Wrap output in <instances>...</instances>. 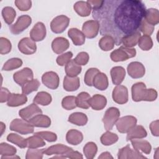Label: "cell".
<instances>
[{
  "label": "cell",
  "mask_w": 159,
  "mask_h": 159,
  "mask_svg": "<svg viewBox=\"0 0 159 159\" xmlns=\"http://www.w3.org/2000/svg\"><path fill=\"white\" fill-rule=\"evenodd\" d=\"M109 85L108 78L106 75L102 72H99L96 75L93 81V86L101 91L105 90Z\"/></svg>",
  "instance_id": "cell-23"
},
{
  "label": "cell",
  "mask_w": 159,
  "mask_h": 159,
  "mask_svg": "<svg viewBox=\"0 0 159 159\" xmlns=\"http://www.w3.org/2000/svg\"><path fill=\"white\" fill-rule=\"evenodd\" d=\"M52 100V96L49 93L45 91H40L36 94L33 101L34 103L42 106H47L50 104Z\"/></svg>",
  "instance_id": "cell-34"
},
{
  "label": "cell",
  "mask_w": 159,
  "mask_h": 159,
  "mask_svg": "<svg viewBox=\"0 0 159 159\" xmlns=\"http://www.w3.org/2000/svg\"><path fill=\"white\" fill-rule=\"evenodd\" d=\"M89 59V57L88 53L85 52H81L78 53L74 60L79 65H85L88 63Z\"/></svg>",
  "instance_id": "cell-53"
},
{
  "label": "cell",
  "mask_w": 159,
  "mask_h": 159,
  "mask_svg": "<svg viewBox=\"0 0 159 159\" xmlns=\"http://www.w3.org/2000/svg\"><path fill=\"white\" fill-rule=\"evenodd\" d=\"M68 122L78 126H83L88 122L87 116L80 112L72 113L68 117Z\"/></svg>",
  "instance_id": "cell-31"
},
{
  "label": "cell",
  "mask_w": 159,
  "mask_h": 159,
  "mask_svg": "<svg viewBox=\"0 0 159 159\" xmlns=\"http://www.w3.org/2000/svg\"><path fill=\"white\" fill-rule=\"evenodd\" d=\"M89 106L96 111L102 110L107 104V99L106 97L101 94H94L89 101Z\"/></svg>",
  "instance_id": "cell-24"
},
{
  "label": "cell",
  "mask_w": 159,
  "mask_h": 159,
  "mask_svg": "<svg viewBox=\"0 0 159 159\" xmlns=\"http://www.w3.org/2000/svg\"><path fill=\"white\" fill-rule=\"evenodd\" d=\"M147 135V132L142 125H135L128 132L127 135V141L133 139H142Z\"/></svg>",
  "instance_id": "cell-27"
},
{
  "label": "cell",
  "mask_w": 159,
  "mask_h": 159,
  "mask_svg": "<svg viewBox=\"0 0 159 159\" xmlns=\"http://www.w3.org/2000/svg\"><path fill=\"white\" fill-rule=\"evenodd\" d=\"M132 149L129 145L120 148L118 151L117 158L119 159H129Z\"/></svg>",
  "instance_id": "cell-55"
},
{
  "label": "cell",
  "mask_w": 159,
  "mask_h": 159,
  "mask_svg": "<svg viewBox=\"0 0 159 159\" xmlns=\"http://www.w3.org/2000/svg\"><path fill=\"white\" fill-rule=\"evenodd\" d=\"M68 35L73 43L76 46L82 45L85 42V36L84 34L76 28H71L69 29Z\"/></svg>",
  "instance_id": "cell-25"
},
{
  "label": "cell",
  "mask_w": 159,
  "mask_h": 159,
  "mask_svg": "<svg viewBox=\"0 0 159 159\" xmlns=\"http://www.w3.org/2000/svg\"><path fill=\"white\" fill-rule=\"evenodd\" d=\"M83 139V134L78 130L71 129L68 131L66 135V140L67 142L71 145H78L82 142Z\"/></svg>",
  "instance_id": "cell-30"
},
{
  "label": "cell",
  "mask_w": 159,
  "mask_h": 159,
  "mask_svg": "<svg viewBox=\"0 0 159 159\" xmlns=\"http://www.w3.org/2000/svg\"><path fill=\"white\" fill-rule=\"evenodd\" d=\"M110 73L112 78V81L116 85L120 84L125 76V69L123 67L119 66L112 68Z\"/></svg>",
  "instance_id": "cell-20"
},
{
  "label": "cell",
  "mask_w": 159,
  "mask_h": 159,
  "mask_svg": "<svg viewBox=\"0 0 159 159\" xmlns=\"http://www.w3.org/2000/svg\"><path fill=\"white\" fill-rule=\"evenodd\" d=\"M18 48L21 53L25 55H31L36 52L37 45L30 38L24 37L19 41Z\"/></svg>",
  "instance_id": "cell-14"
},
{
  "label": "cell",
  "mask_w": 159,
  "mask_h": 159,
  "mask_svg": "<svg viewBox=\"0 0 159 159\" xmlns=\"http://www.w3.org/2000/svg\"><path fill=\"white\" fill-rule=\"evenodd\" d=\"M136 55V50L133 48H127L121 46L119 48L114 50L111 53L110 57L113 61L118 62L127 60Z\"/></svg>",
  "instance_id": "cell-3"
},
{
  "label": "cell",
  "mask_w": 159,
  "mask_h": 159,
  "mask_svg": "<svg viewBox=\"0 0 159 159\" xmlns=\"http://www.w3.org/2000/svg\"><path fill=\"white\" fill-rule=\"evenodd\" d=\"M10 130L17 132L22 135H27L34 132V126L27 120L15 119L12 120L9 126Z\"/></svg>",
  "instance_id": "cell-4"
},
{
  "label": "cell",
  "mask_w": 159,
  "mask_h": 159,
  "mask_svg": "<svg viewBox=\"0 0 159 159\" xmlns=\"http://www.w3.org/2000/svg\"><path fill=\"white\" fill-rule=\"evenodd\" d=\"M43 149L29 148L27 151L25 158L26 159H41L43 158Z\"/></svg>",
  "instance_id": "cell-48"
},
{
  "label": "cell",
  "mask_w": 159,
  "mask_h": 159,
  "mask_svg": "<svg viewBox=\"0 0 159 159\" xmlns=\"http://www.w3.org/2000/svg\"><path fill=\"white\" fill-rule=\"evenodd\" d=\"M115 44L114 39L109 35H104L99 42V46L101 50L104 51H109L112 50Z\"/></svg>",
  "instance_id": "cell-35"
},
{
  "label": "cell",
  "mask_w": 159,
  "mask_h": 159,
  "mask_svg": "<svg viewBox=\"0 0 159 159\" xmlns=\"http://www.w3.org/2000/svg\"><path fill=\"white\" fill-rule=\"evenodd\" d=\"M70 47L68 40L62 37L55 38L52 42V48L53 52L60 54L66 50Z\"/></svg>",
  "instance_id": "cell-18"
},
{
  "label": "cell",
  "mask_w": 159,
  "mask_h": 159,
  "mask_svg": "<svg viewBox=\"0 0 159 159\" xmlns=\"http://www.w3.org/2000/svg\"><path fill=\"white\" fill-rule=\"evenodd\" d=\"M40 85V82L37 79H33L32 80L26 83L22 86V94H29L33 91H36Z\"/></svg>",
  "instance_id": "cell-40"
},
{
  "label": "cell",
  "mask_w": 159,
  "mask_h": 159,
  "mask_svg": "<svg viewBox=\"0 0 159 159\" xmlns=\"http://www.w3.org/2000/svg\"><path fill=\"white\" fill-rule=\"evenodd\" d=\"M98 152V147L96 144L93 142H88L83 148V153L86 158H93Z\"/></svg>",
  "instance_id": "cell-43"
},
{
  "label": "cell",
  "mask_w": 159,
  "mask_h": 159,
  "mask_svg": "<svg viewBox=\"0 0 159 159\" xmlns=\"http://www.w3.org/2000/svg\"><path fill=\"white\" fill-rule=\"evenodd\" d=\"M159 120H156L152 122L150 124V129L153 136L158 137L159 136V129H158Z\"/></svg>",
  "instance_id": "cell-56"
},
{
  "label": "cell",
  "mask_w": 159,
  "mask_h": 159,
  "mask_svg": "<svg viewBox=\"0 0 159 159\" xmlns=\"http://www.w3.org/2000/svg\"><path fill=\"white\" fill-rule=\"evenodd\" d=\"M112 99L114 102L119 104H123L128 101V90L123 85H117L112 91Z\"/></svg>",
  "instance_id": "cell-13"
},
{
  "label": "cell",
  "mask_w": 159,
  "mask_h": 159,
  "mask_svg": "<svg viewBox=\"0 0 159 159\" xmlns=\"http://www.w3.org/2000/svg\"><path fill=\"white\" fill-rule=\"evenodd\" d=\"M27 101V98L24 94L11 93L7 104L10 107H17L24 104Z\"/></svg>",
  "instance_id": "cell-26"
},
{
  "label": "cell",
  "mask_w": 159,
  "mask_h": 159,
  "mask_svg": "<svg viewBox=\"0 0 159 159\" xmlns=\"http://www.w3.org/2000/svg\"><path fill=\"white\" fill-rule=\"evenodd\" d=\"M27 139V147L29 148H37L45 146V142L43 139L39 135L34 134Z\"/></svg>",
  "instance_id": "cell-36"
},
{
  "label": "cell",
  "mask_w": 159,
  "mask_h": 159,
  "mask_svg": "<svg viewBox=\"0 0 159 159\" xmlns=\"http://www.w3.org/2000/svg\"><path fill=\"white\" fill-rule=\"evenodd\" d=\"M131 143L137 151H141L145 154H149L152 150V146L150 143L145 140L139 139H133L130 140Z\"/></svg>",
  "instance_id": "cell-19"
},
{
  "label": "cell",
  "mask_w": 159,
  "mask_h": 159,
  "mask_svg": "<svg viewBox=\"0 0 159 159\" xmlns=\"http://www.w3.org/2000/svg\"><path fill=\"white\" fill-rule=\"evenodd\" d=\"M129 75L132 78H140L144 76L145 68L142 63L139 61H132L127 68Z\"/></svg>",
  "instance_id": "cell-16"
},
{
  "label": "cell",
  "mask_w": 159,
  "mask_h": 159,
  "mask_svg": "<svg viewBox=\"0 0 159 159\" xmlns=\"http://www.w3.org/2000/svg\"><path fill=\"white\" fill-rule=\"evenodd\" d=\"M33 78V71L28 67L24 68L21 70L14 73L13 75L14 81L20 86H23L26 83L32 80Z\"/></svg>",
  "instance_id": "cell-11"
},
{
  "label": "cell",
  "mask_w": 159,
  "mask_h": 159,
  "mask_svg": "<svg viewBox=\"0 0 159 159\" xmlns=\"http://www.w3.org/2000/svg\"><path fill=\"white\" fill-rule=\"evenodd\" d=\"M63 88L66 91H74L77 90L80 86V78L78 76L70 77L66 76L63 80Z\"/></svg>",
  "instance_id": "cell-29"
},
{
  "label": "cell",
  "mask_w": 159,
  "mask_h": 159,
  "mask_svg": "<svg viewBox=\"0 0 159 159\" xmlns=\"http://www.w3.org/2000/svg\"><path fill=\"white\" fill-rule=\"evenodd\" d=\"M29 122L34 126L37 127H45L47 128L51 125V119L50 118L45 115L42 114H38L31 119Z\"/></svg>",
  "instance_id": "cell-21"
},
{
  "label": "cell",
  "mask_w": 159,
  "mask_h": 159,
  "mask_svg": "<svg viewBox=\"0 0 159 159\" xmlns=\"http://www.w3.org/2000/svg\"><path fill=\"white\" fill-rule=\"evenodd\" d=\"M119 116L120 111L117 107H111L108 108L102 118L105 129L108 131L111 130L119 119Z\"/></svg>",
  "instance_id": "cell-5"
},
{
  "label": "cell",
  "mask_w": 159,
  "mask_h": 159,
  "mask_svg": "<svg viewBox=\"0 0 159 159\" xmlns=\"http://www.w3.org/2000/svg\"><path fill=\"white\" fill-rule=\"evenodd\" d=\"M7 140L10 142L21 148L27 147V139H24L18 134L11 133L7 136Z\"/></svg>",
  "instance_id": "cell-39"
},
{
  "label": "cell",
  "mask_w": 159,
  "mask_h": 159,
  "mask_svg": "<svg viewBox=\"0 0 159 159\" xmlns=\"http://www.w3.org/2000/svg\"><path fill=\"white\" fill-rule=\"evenodd\" d=\"M145 11L141 1L104 0L92 16L99 24L100 34L111 35L119 45L124 37L139 30Z\"/></svg>",
  "instance_id": "cell-1"
},
{
  "label": "cell",
  "mask_w": 159,
  "mask_h": 159,
  "mask_svg": "<svg viewBox=\"0 0 159 159\" xmlns=\"http://www.w3.org/2000/svg\"><path fill=\"white\" fill-rule=\"evenodd\" d=\"M20 157L14 155H11V156H8V157H1V159H14V158H19Z\"/></svg>",
  "instance_id": "cell-60"
},
{
  "label": "cell",
  "mask_w": 159,
  "mask_h": 159,
  "mask_svg": "<svg viewBox=\"0 0 159 159\" xmlns=\"http://www.w3.org/2000/svg\"><path fill=\"white\" fill-rule=\"evenodd\" d=\"M14 2L16 7L22 11H27L32 6V1L30 0H16Z\"/></svg>",
  "instance_id": "cell-54"
},
{
  "label": "cell",
  "mask_w": 159,
  "mask_h": 159,
  "mask_svg": "<svg viewBox=\"0 0 159 159\" xmlns=\"http://www.w3.org/2000/svg\"><path fill=\"white\" fill-rule=\"evenodd\" d=\"M22 61L19 58H12L9 59L4 64L2 70L4 71H10L17 69L22 65Z\"/></svg>",
  "instance_id": "cell-42"
},
{
  "label": "cell",
  "mask_w": 159,
  "mask_h": 159,
  "mask_svg": "<svg viewBox=\"0 0 159 159\" xmlns=\"http://www.w3.org/2000/svg\"><path fill=\"white\" fill-rule=\"evenodd\" d=\"M72 148L63 145V144H56L48 147L46 149H43L44 154L47 155H56L53 158H67V154L71 150Z\"/></svg>",
  "instance_id": "cell-6"
},
{
  "label": "cell",
  "mask_w": 159,
  "mask_h": 159,
  "mask_svg": "<svg viewBox=\"0 0 159 159\" xmlns=\"http://www.w3.org/2000/svg\"><path fill=\"white\" fill-rule=\"evenodd\" d=\"M99 71H100L96 68H91L88 69L84 75V81L85 84L88 86H92L94 78Z\"/></svg>",
  "instance_id": "cell-47"
},
{
  "label": "cell",
  "mask_w": 159,
  "mask_h": 159,
  "mask_svg": "<svg viewBox=\"0 0 159 159\" xmlns=\"http://www.w3.org/2000/svg\"><path fill=\"white\" fill-rule=\"evenodd\" d=\"M46 27L43 23L38 22L35 24L30 32V39L34 42L43 40L46 36Z\"/></svg>",
  "instance_id": "cell-17"
},
{
  "label": "cell",
  "mask_w": 159,
  "mask_h": 159,
  "mask_svg": "<svg viewBox=\"0 0 159 159\" xmlns=\"http://www.w3.org/2000/svg\"><path fill=\"white\" fill-rule=\"evenodd\" d=\"M1 135L3 134L4 131L6 130V125L4 124L2 122H1Z\"/></svg>",
  "instance_id": "cell-61"
},
{
  "label": "cell",
  "mask_w": 159,
  "mask_h": 159,
  "mask_svg": "<svg viewBox=\"0 0 159 159\" xmlns=\"http://www.w3.org/2000/svg\"><path fill=\"white\" fill-rule=\"evenodd\" d=\"M66 157L67 158H83V155L81 153L78 151H74L73 149L68 152Z\"/></svg>",
  "instance_id": "cell-58"
},
{
  "label": "cell",
  "mask_w": 159,
  "mask_h": 159,
  "mask_svg": "<svg viewBox=\"0 0 159 159\" xmlns=\"http://www.w3.org/2000/svg\"><path fill=\"white\" fill-rule=\"evenodd\" d=\"M143 19L148 24L154 25L159 22V12L157 9L150 8L146 9Z\"/></svg>",
  "instance_id": "cell-32"
},
{
  "label": "cell",
  "mask_w": 159,
  "mask_h": 159,
  "mask_svg": "<svg viewBox=\"0 0 159 159\" xmlns=\"http://www.w3.org/2000/svg\"><path fill=\"white\" fill-rule=\"evenodd\" d=\"M137 120L133 116H125L117 120L116 123L117 130L120 133H127L137 124Z\"/></svg>",
  "instance_id": "cell-8"
},
{
  "label": "cell",
  "mask_w": 159,
  "mask_h": 159,
  "mask_svg": "<svg viewBox=\"0 0 159 159\" xmlns=\"http://www.w3.org/2000/svg\"><path fill=\"white\" fill-rule=\"evenodd\" d=\"M10 94H11V93L7 88L2 87L1 89L0 102L1 103H2V102H5L7 101L9 97L10 96Z\"/></svg>",
  "instance_id": "cell-57"
},
{
  "label": "cell",
  "mask_w": 159,
  "mask_h": 159,
  "mask_svg": "<svg viewBox=\"0 0 159 159\" xmlns=\"http://www.w3.org/2000/svg\"><path fill=\"white\" fill-rule=\"evenodd\" d=\"M140 37V32L139 30H137L124 37L121 40V43L124 45V47L127 48H132L138 43Z\"/></svg>",
  "instance_id": "cell-22"
},
{
  "label": "cell",
  "mask_w": 159,
  "mask_h": 159,
  "mask_svg": "<svg viewBox=\"0 0 159 159\" xmlns=\"http://www.w3.org/2000/svg\"><path fill=\"white\" fill-rule=\"evenodd\" d=\"M43 84L51 89H56L59 86V77L54 71H47L42 76Z\"/></svg>",
  "instance_id": "cell-15"
},
{
  "label": "cell",
  "mask_w": 159,
  "mask_h": 159,
  "mask_svg": "<svg viewBox=\"0 0 159 159\" xmlns=\"http://www.w3.org/2000/svg\"><path fill=\"white\" fill-rule=\"evenodd\" d=\"M132 98L134 101L139 102L153 101L157 98V91L153 89H147L146 85L143 82H138L134 84L131 88Z\"/></svg>",
  "instance_id": "cell-2"
},
{
  "label": "cell",
  "mask_w": 159,
  "mask_h": 159,
  "mask_svg": "<svg viewBox=\"0 0 159 159\" xmlns=\"http://www.w3.org/2000/svg\"><path fill=\"white\" fill-rule=\"evenodd\" d=\"M73 57V53L71 52H67L65 53H63L59 55L56 60L57 64L60 66L66 65V63L71 60V58Z\"/></svg>",
  "instance_id": "cell-52"
},
{
  "label": "cell",
  "mask_w": 159,
  "mask_h": 159,
  "mask_svg": "<svg viewBox=\"0 0 159 159\" xmlns=\"http://www.w3.org/2000/svg\"><path fill=\"white\" fill-rule=\"evenodd\" d=\"M91 98L90 95L86 92H81L76 96L77 107L87 109L89 107V101Z\"/></svg>",
  "instance_id": "cell-38"
},
{
  "label": "cell",
  "mask_w": 159,
  "mask_h": 159,
  "mask_svg": "<svg viewBox=\"0 0 159 159\" xmlns=\"http://www.w3.org/2000/svg\"><path fill=\"white\" fill-rule=\"evenodd\" d=\"M98 158L99 159H101V158H104V159H106V158H107V159H108V158H113V157H112V156L111 155V153H109V152H103V153H102L101 154V155L100 156H99L98 157Z\"/></svg>",
  "instance_id": "cell-59"
},
{
  "label": "cell",
  "mask_w": 159,
  "mask_h": 159,
  "mask_svg": "<svg viewBox=\"0 0 159 159\" xmlns=\"http://www.w3.org/2000/svg\"><path fill=\"white\" fill-rule=\"evenodd\" d=\"M62 107L66 110H71L77 107L76 97L74 96H67L62 99Z\"/></svg>",
  "instance_id": "cell-45"
},
{
  "label": "cell",
  "mask_w": 159,
  "mask_h": 159,
  "mask_svg": "<svg viewBox=\"0 0 159 159\" xmlns=\"http://www.w3.org/2000/svg\"><path fill=\"white\" fill-rule=\"evenodd\" d=\"M34 134L39 135L43 139H45V140L50 142H55L57 139V136L56 134L52 132H49V131L38 132H35Z\"/></svg>",
  "instance_id": "cell-51"
},
{
  "label": "cell",
  "mask_w": 159,
  "mask_h": 159,
  "mask_svg": "<svg viewBox=\"0 0 159 159\" xmlns=\"http://www.w3.org/2000/svg\"><path fill=\"white\" fill-rule=\"evenodd\" d=\"M70 19L65 15H60L55 17L50 23V28L55 34L62 33L68 26Z\"/></svg>",
  "instance_id": "cell-9"
},
{
  "label": "cell",
  "mask_w": 159,
  "mask_h": 159,
  "mask_svg": "<svg viewBox=\"0 0 159 159\" xmlns=\"http://www.w3.org/2000/svg\"><path fill=\"white\" fill-rule=\"evenodd\" d=\"M155 29V26L152 25L145 21V20L143 18L142 20L140 26L139 27V30H140L144 35H150L153 32Z\"/></svg>",
  "instance_id": "cell-49"
},
{
  "label": "cell",
  "mask_w": 159,
  "mask_h": 159,
  "mask_svg": "<svg viewBox=\"0 0 159 159\" xmlns=\"http://www.w3.org/2000/svg\"><path fill=\"white\" fill-rule=\"evenodd\" d=\"M100 139L102 144L106 146H108L116 143L118 140L119 138L117 134L107 130L101 135Z\"/></svg>",
  "instance_id": "cell-41"
},
{
  "label": "cell",
  "mask_w": 159,
  "mask_h": 159,
  "mask_svg": "<svg viewBox=\"0 0 159 159\" xmlns=\"http://www.w3.org/2000/svg\"><path fill=\"white\" fill-rule=\"evenodd\" d=\"M139 47L142 50L145 51H147L150 50L153 47V41L150 36L143 35L140 37L139 40L138 42Z\"/></svg>",
  "instance_id": "cell-44"
},
{
  "label": "cell",
  "mask_w": 159,
  "mask_h": 159,
  "mask_svg": "<svg viewBox=\"0 0 159 159\" xmlns=\"http://www.w3.org/2000/svg\"><path fill=\"white\" fill-rule=\"evenodd\" d=\"M11 42L7 39L1 37L0 38V53L1 55L8 53L11 52Z\"/></svg>",
  "instance_id": "cell-50"
},
{
  "label": "cell",
  "mask_w": 159,
  "mask_h": 159,
  "mask_svg": "<svg viewBox=\"0 0 159 159\" xmlns=\"http://www.w3.org/2000/svg\"><path fill=\"white\" fill-rule=\"evenodd\" d=\"M17 152L16 148L6 143H1L0 144V155L2 157H8L16 155Z\"/></svg>",
  "instance_id": "cell-46"
},
{
  "label": "cell",
  "mask_w": 159,
  "mask_h": 159,
  "mask_svg": "<svg viewBox=\"0 0 159 159\" xmlns=\"http://www.w3.org/2000/svg\"><path fill=\"white\" fill-rule=\"evenodd\" d=\"M81 67L80 65H78L75 61L73 60H71L68 61L65 65V70L66 76L70 77L77 76L81 71Z\"/></svg>",
  "instance_id": "cell-33"
},
{
  "label": "cell",
  "mask_w": 159,
  "mask_h": 159,
  "mask_svg": "<svg viewBox=\"0 0 159 159\" xmlns=\"http://www.w3.org/2000/svg\"><path fill=\"white\" fill-rule=\"evenodd\" d=\"M2 16L4 22L8 25H11L16 17V12L13 7L6 6L2 10Z\"/></svg>",
  "instance_id": "cell-37"
},
{
  "label": "cell",
  "mask_w": 159,
  "mask_h": 159,
  "mask_svg": "<svg viewBox=\"0 0 159 159\" xmlns=\"http://www.w3.org/2000/svg\"><path fill=\"white\" fill-rule=\"evenodd\" d=\"M155 155H154V158H155V157L156 156H157V159L158 158V148H156V150H155Z\"/></svg>",
  "instance_id": "cell-62"
},
{
  "label": "cell",
  "mask_w": 159,
  "mask_h": 159,
  "mask_svg": "<svg viewBox=\"0 0 159 159\" xmlns=\"http://www.w3.org/2000/svg\"><path fill=\"white\" fill-rule=\"evenodd\" d=\"M40 114H42V111L36 103H32L19 111V116L22 119L27 121H29L34 116Z\"/></svg>",
  "instance_id": "cell-12"
},
{
  "label": "cell",
  "mask_w": 159,
  "mask_h": 159,
  "mask_svg": "<svg viewBox=\"0 0 159 159\" xmlns=\"http://www.w3.org/2000/svg\"><path fill=\"white\" fill-rule=\"evenodd\" d=\"M32 23V18L28 15L19 16L15 24L10 25L9 29L12 34L17 35L26 29Z\"/></svg>",
  "instance_id": "cell-7"
},
{
  "label": "cell",
  "mask_w": 159,
  "mask_h": 159,
  "mask_svg": "<svg viewBox=\"0 0 159 159\" xmlns=\"http://www.w3.org/2000/svg\"><path fill=\"white\" fill-rule=\"evenodd\" d=\"M75 11L76 13L81 17L88 16L91 11V6L87 1H77L73 6Z\"/></svg>",
  "instance_id": "cell-28"
},
{
  "label": "cell",
  "mask_w": 159,
  "mask_h": 159,
  "mask_svg": "<svg viewBox=\"0 0 159 159\" xmlns=\"http://www.w3.org/2000/svg\"><path fill=\"white\" fill-rule=\"evenodd\" d=\"M99 29V24L97 20H89L84 22L82 27V32L86 37L93 39L98 34Z\"/></svg>",
  "instance_id": "cell-10"
}]
</instances>
